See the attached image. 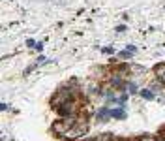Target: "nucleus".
Returning a JSON list of instances; mask_svg holds the SVG:
<instances>
[{
	"instance_id": "obj_1",
	"label": "nucleus",
	"mask_w": 165,
	"mask_h": 141,
	"mask_svg": "<svg viewBox=\"0 0 165 141\" xmlns=\"http://www.w3.org/2000/svg\"><path fill=\"white\" fill-rule=\"evenodd\" d=\"M73 98H79V90H77L75 87H71V85L60 87V89L53 94V98H51V107L56 111L62 104H66L68 100H73Z\"/></svg>"
},
{
	"instance_id": "obj_2",
	"label": "nucleus",
	"mask_w": 165,
	"mask_h": 141,
	"mask_svg": "<svg viewBox=\"0 0 165 141\" xmlns=\"http://www.w3.org/2000/svg\"><path fill=\"white\" fill-rule=\"evenodd\" d=\"M86 132H88V122H86V119H85V121H77V124H75L70 132H66L62 138H58V139L60 141H75V139H79V138H83Z\"/></svg>"
},
{
	"instance_id": "obj_3",
	"label": "nucleus",
	"mask_w": 165,
	"mask_h": 141,
	"mask_svg": "<svg viewBox=\"0 0 165 141\" xmlns=\"http://www.w3.org/2000/svg\"><path fill=\"white\" fill-rule=\"evenodd\" d=\"M79 109H81L79 98H73V100H68L66 104H62V106L56 109V113H58L62 119H70V117H77Z\"/></svg>"
},
{
	"instance_id": "obj_4",
	"label": "nucleus",
	"mask_w": 165,
	"mask_h": 141,
	"mask_svg": "<svg viewBox=\"0 0 165 141\" xmlns=\"http://www.w3.org/2000/svg\"><path fill=\"white\" fill-rule=\"evenodd\" d=\"M77 117H70V119H58V121H54L53 122V126H51V130L58 136V138H62L66 132H70L75 124H77Z\"/></svg>"
},
{
	"instance_id": "obj_5",
	"label": "nucleus",
	"mask_w": 165,
	"mask_h": 141,
	"mask_svg": "<svg viewBox=\"0 0 165 141\" xmlns=\"http://www.w3.org/2000/svg\"><path fill=\"white\" fill-rule=\"evenodd\" d=\"M94 117H96V121H98V122H107V121L111 119V109H109L107 106H103L101 109H98V111H96V115H94Z\"/></svg>"
},
{
	"instance_id": "obj_6",
	"label": "nucleus",
	"mask_w": 165,
	"mask_h": 141,
	"mask_svg": "<svg viewBox=\"0 0 165 141\" xmlns=\"http://www.w3.org/2000/svg\"><path fill=\"white\" fill-rule=\"evenodd\" d=\"M154 73H156L158 81H160V83L165 87V62H162V64H156V66H154Z\"/></svg>"
},
{
	"instance_id": "obj_7",
	"label": "nucleus",
	"mask_w": 165,
	"mask_h": 141,
	"mask_svg": "<svg viewBox=\"0 0 165 141\" xmlns=\"http://www.w3.org/2000/svg\"><path fill=\"white\" fill-rule=\"evenodd\" d=\"M126 117H128V113H126V109H124V107H115V109H111V119L124 121Z\"/></svg>"
},
{
	"instance_id": "obj_8",
	"label": "nucleus",
	"mask_w": 165,
	"mask_h": 141,
	"mask_svg": "<svg viewBox=\"0 0 165 141\" xmlns=\"http://www.w3.org/2000/svg\"><path fill=\"white\" fill-rule=\"evenodd\" d=\"M115 138L111 136V134H101V136H96V138H86V139L83 141H113Z\"/></svg>"
},
{
	"instance_id": "obj_9",
	"label": "nucleus",
	"mask_w": 165,
	"mask_h": 141,
	"mask_svg": "<svg viewBox=\"0 0 165 141\" xmlns=\"http://www.w3.org/2000/svg\"><path fill=\"white\" fill-rule=\"evenodd\" d=\"M139 94H141V98H145V100H154V98H156L154 90H150V89H141Z\"/></svg>"
},
{
	"instance_id": "obj_10",
	"label": "nucleus",
	"mask_w": 165,
	"mask_h": 141,
	"mask_svg": "<svg viewBox=\"0 0 165 141\" xmlns=\"http://www.w3.org/2000/svg\"><path fill=\"white\" fill-rule=\"evenodd\" d=\"M126 92H130V94L139 92V90H137V85H135V83H126Z\"/></svg>"
},
{
	"instance_id": "obj_11",
	"label": "nucleus",
	"mask_w": 165,
	"mask_h": 141,
	"mask_svg": "<svg viewBox=\"0 0 165 141\" xmlns=\"http://www.w3.org/2000/svg\"><path fill=\"white\" fill-rule=\"evenodd\" d=\"M131 55H133V53H131V51H128V49L118 53V57H120V58H131Z\"/></svg>"
},
{
	"instance_id": "obj_12",
	"label": "nucleus",
	"mask_w": 165,
	"mask_h": 141,
	"mask_svg": "<svg viewBox=\"0 0 165 141\" xmlns=\"http://www.w3.org/2000/svg\"><path fill=\"white\" fill-rule=\"evenodd\" d=\"M158 134H160V136L156 138V141H165V126L160 130V132H158Z\"/></svg>"
},
{
	"instance_id": "obj_13",
	"label": "nucleus",
	"mask_w": 165,
	"mask_h": 141,
	"mask_svg": "<svg viewBox=\"0 0 165 141\" xmlns=\"http://www.w3.org/2000/svg\"><path fill=\"white\" fill-rule=\"evenodd\" d=\"M135 141H156V138H152V136H143V138H139V139Z\"/></svg>"
},
{
	"instance_id": "obj_14",
	"label": "nucleus",
	"mask_w": 165,
	"mask_h": 141,
	"mask_svg": "<svg viewBox=\"0 0 165 141\" xmlns=\"http://www.w3.org/2000/svg\"><path fill=\"white\" fill-rule=\"evenodd\" d=\"M26 45H28V47H36V41H34V40H26Z\"/></svg>"
},
{
	"instance_id": "obj_15",
	"label": "nucleus",
	"mask_w": 165,
	"mask_h": 141,
	"mask_svg": "<svg viewBox=\"0 0 165 141\" xmlns=\"http://www.w3.org/2000/svg\"><path fill=\"white\" fill-rule=\"evenodd\" d=\"M103 53H107V55H111V53H115V49H113V47H105V49H103Z\"/></svg>"
},
{
	"instance_id": "obj_16",
	"label": "nucleus",
	"mask_w": 165,
	"mask_h": 141,
	"mask_svg": "<svg viewBox=\"0 0 165 141\" xmlns=\"http://www.w3.org/2000/svg\"><path fill=\"white\" fill-rule=\"evenodd\" d=\"M124 30H126V26H124V24H118V26H116V32H124Z\"/></svg>"
},
{
	"instance_id": "obj_17",
	"label": "nucleus",
	"mask_w": 165,
	"mask_h": 141,
	"mask_svg": "<svg viewBox=\"0 0 165 141\" xmlns=\"http://www.w3.org/2000/svg\"><path fill=\"white\" fill-rule=\"evenodd\" d=\"M126 49H128V51H131V53H135V51H137V49H135V47H133V45H128V47H126Z\"/></svg>"
},
{
	"instance_id": "obj_18",
	"label": "nucleus",
	"mask_w": 165,
	"mask_h": 141,
	"mask_svg": "<svg viewBox=\"0 0 165 141\" xmlns=\"http://www.w3.org/2000/svg\"><path fill=\"white\" fill-rule=\"evenodd\" d=\"M0 109H2V111H6V109H8V104H4V102H2V104H0Z\"/></svg>"
},
{
	"instance_id": "obj_19",
	"label": "nucleus",
	"mask_w": 165,
	"mask_h": 141,
	"mask_svg": "<svg viewBox=\"0 0 165 141\" xmlns=\"http://www.w3.org/2000/svg\"><path fill=\"white\" fill-rule=\"evenodd\" d=\"M113 141H116V139H113Z\"/></svg>"
}]
</instances>
